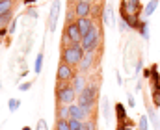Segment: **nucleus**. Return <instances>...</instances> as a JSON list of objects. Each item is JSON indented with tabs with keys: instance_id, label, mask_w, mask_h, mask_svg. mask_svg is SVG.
I'll return each instance as SVG.
<instances>
[{
	"instance_id": "34",
	"label": "nucleus",
	"mask_w": 160,
	"mask_h": 130,
	"mask_svg": "<svg viewBox=\"0 0 160 130\" xmlns=\"http://www.w3.org/2000/svg\"><path fill=\"white\" fill-rule=\"evenodd\" d=\"M6 36H8V28H0V45H2V41H4Z\"/></svg>"
},
{
	"instance_id": "33",
	"label": "nucleus",
	"mask_w": 160,
	"mask_h": 130,
	"mask_svg": "<svg viewBox=\"0 0 160 130\" xmlns=\"http://www.w3.org/2000/svg\"><path fill=\"white\" fill-rule=\"evenodd\" d=\"M151 76H153V71L151 69H143V78L145 80H151Z\"/></svg>"
},
{
	"instance_id": "8",
	"label": "nucleus",
	"mask_w": 160,
	"mask_h": 130,
	"mask_svg": "<svg viewBox=\"0 0 160 130\" xmlns=\"http://www.w3.org/2000/svg\"><path fill=\"white\" fill-rule=\"evenodd\" d=\"M95 52L91 54V52H86L84 54V58H82V61H80L78 65V73H82V75H86V73H89L91 69H93V65H95Z\"/></svg>"
},
{
	"instance_id": "13",
	"label": "nucleus",
	"mask_w": 160,
	"mask_h": 130,
	"mask_svg": "<svg viewBox=\"0 0 160 130\" xmlns=\"http://www.w3.org/2000/svg\"><path fill=\"white\" fill-rule=\"evenodd\" d=\"M71 84H73V87H75V91H77V93H82V91H84V87L88 86V82H86V75L77 73Z\"/></svg>"
},
{
	"instance_id": "18",
	"label": "nucleus",
	"mask_w": 160,
	"mask_h": 130,
	"mask_svg": "<svg viewBox=\"0 0 160 130\" xmlns=\"http://www.w3.org/2000/svg\"><path fill=\"white\" fill-rule=\"evenodd\" d=\"M56 119H69V106L58 104L56 106Z\"/></svg>"
},
{
	"instance_id": "39",
	"label": "nucleus",
	"mask_w": 160,
	"mask_h": 130,
	"mask_svg": "<svg viewBox=\"0 0 160 130\" xmlns=\"http://www.w3.org/2000/svg\"><path fill=\"white\" fill-rule=\"evenodd\" d=\"M0 89H2V82H0Z\"/></svg>"
},
{
	"instance_id": "16",
	"label": "nucleus",
	"mask_w": 160,
	"mask_h": 130,
	"mask_svg": "<svg viewBox=\"0 0 160 130\" xmlns=\"http://www.w3.org/2000/svg\"><path fill=\"white\" fill-rule=\"evenodd\" d=\"M15 9V0H0V17Z\"/></svg>"
},
{
	"instance_id": "5",
	"label": "nucleus",
	"mask_w": 160,
	"mask_h": 130,
	"mask_svg": "<svg viewBox=\"0 0 160 130\" xmlns=\"http://www.w3.org/2000/svg\"><path fill=\"white\" fill-rule=\"evenodd\" d=\"M69 43H82V34H80L78 22L73 21V22H65L63 26V34H62V46Z\"/></svg>"
},
{
	"instance_id": "6",
	"label": "nucleus",
	"mask_w": 160,
	"mask_h": 130,
	"mask_svg": "<svg viewBox=\"0 0 160 130\" xmlns=\"http://www.w3.org/2000/svg\"><path fill=\"white\" fill-rule=\"evenodd\" d=\"M75 75H77V67L60 60V65H58V71H56V82H73Z\"/></svg>"
},
{
	"instance_id": "30",
	"label": "nucleus",
	"mask_w": 160,
	"mask_h": 130,
	"mask_svg": "<svg viewBox=\"0 0 160 130\" xmlns=\"http://www.w3.org/2000/svg\"><path fill=\"white\" fill-rule=\"evenodd\" d=\"M15 30H17V21H11V24L8 26V34H9V36H13V34H15Z\"/></svg>"
},
{
	"instance_id": "28",
	"label": "nucleus",
	"mask_w": 160,
	"mask_h": 130,
	"mask_svg": "<svg viewBox=\"0 0 160 130\" xmlns=\"http://www.w3.org/2000/svg\"><path fill=\"white\" fill-rule=\"evenodd\" d=\"M151 100H153V106L155 108H160V91H153Z\"/></svg>"
},
{
	"instance_id": "12",
	"label": "nucleus",
	"mask_w": 160,
	"mask_h": 130,
	"mask_svg": "<svg viewBox=\"0 0 160 130\" xmlns=\"http://www.w3.org/2000/svg\"><path fill=\"white\" fill-rule=\"evenodd\" d=\"M127 6H128V13H132V15H138V17H142V13H143V4L140 2V0H127Z\"/></svg>"
},
{
	"instance_id": "24",
	"label": "nucleus",
	"mask_w": 160,
	"mask_h": 130,
	"mask_svg": "<svg viewBox=\"0 0 160 130\" xmlns=\"http://www.w3.org/2000/svg\"><path fill=\"white\" fill-rule=\"evenodd\" d=\"M147 128H149V117L142 115L140 121H138V130H147Z\"/></svg>"
},
{
	"instance_id": "4",
	"label": "nucleus",
	"mask_w": 160,
	"mask_h": 130,
	"mask_svg": "<svg viewBox=\"0 0 160 130\" xmlns=\"http://www.w3.org/2000/svg\"><path fill=\"white\" fill-rule=\"evenodd\" d=\"M102 43V26H101V22L99 24H95L93 28H91V32H88L84 37H82V48H84V52H95L99 46Z\"/></svg>"
},
{
	"instance_id": "25",
	"label": "nucleus",
	"mask_w": 160,
	"mask_h": 130,
	"mask_svg": "<svg viewBox=\"0 0 160 130\" xmlns=\"http://www.w3.org/2000/svg\"><path fill=\"white\" fill-rule=\"evenodd\" d=\"M19 106H21V100H19V99H9V100H8V108H9V112H17Z\"/></svg>"
},
{
	"instance_id": "38",
	"label": "nucleus",
	"mask_w": 160,
	"mask_h": 130,
	"mask_svg": "<svg viewBox=\"0 0 160 130\" xmlns=\"http://www.w3.org/2000/svg\"><path fill=\"white\" fill-rule=\"evenodd\" d=\"M21 130H32V128L30 127H24V128H21Z\"/></svg>"
},
{
	"instance_id": "21",
	"label": "nucleus",
	"mask_w": 160,
	"mask_h": 130,
	"mask_svg": "<svg viewBox=\"0 0 160 130\" xmlns=\"http://www.w3.org/2000/svg\"><path fill=\"white\" fill-rule=\"evenodd\" d=\"M41 69H43V50H39V54H38V58H36V63H34V73H38V75H39Z\"/></svg>"
},
{
	"instance_id": "26",
	"label": "nucleus",
	"mask_w": 160,
	"mask_h": 130,
	"mask_svg": "<svg viewBox=\"0 0 160 130\" xmlns=\"http://www.w3.org/2000/svg\"><path fill=\"white\" fill-rule=\"evenodd\" d=\"M82 130H97L95 121H93V119H88V121H84V123H82Z\"/></svg>"
},
{
	"instance_id": "10",
	"label": "nucleus",
	"mask_w": 160,
	"mask_h": 130,
	"mask_svg": "<svg viewBox=\"0 0 160 130\" xmlns=\"http://www.w3.org/2000/svg\"><path fill=\"white\" fill-rule=\"evenodd\" d=\"M58 15H60V0H54V4H52V7H50V15H48V30H50V32L56 30Z\"/></svg>"
},
{
	"instance_id": "35",
	"label": "nucleus",
	"mask_w": 160,
	"mask_h": 130,
	"mask_svg": "<svg viewBox=\"0 0 160 130\" xmlns=\"http://www.w3.org/2000/svg\"><path fill=\"white\" fill-rule=\"evenodd\" d=\"M127 99H128V106H130V108H134V104H136V102H134V97L128 93V95H127Z\"/></svg>"
},
{
	"instance_id": "11",
	"label": "nucleus",
	"mask_w": 160,
	"mask_h": 130,
	"mask_svg": "<svg viewBox=\"0 0 160 130\" xmlns=\"http://www.w3.org/2000/svg\"><path fill=\"white\" fill-rule=\"evenodd\" d=\"M77 22H78V28H80L82 37H84L88 32H91V28L95 26V21H93L91 17H82V19H77Z\"/></svg>"
},
{
	"instance_id": "2",
	"label": "nucleus",
	"mask_w": 160,
	"mask_h": 130,
	"mask_svg": "<svg viewBox=\"0 0 160 130\" xmlns=\"http://www.w3.org/2000/svg\"><path fill=\"white\" fill-rule=\"evenodd\" d=\"M84 54H86V52H84V48H82L80 43H69V45H65V46H62L60 60L78 69L80 61H82V58H84Z\"/></svg>"
},
{
	"instance_id": "20",
	"label": "nucleus",
	"mask_w": 160,
	"mask_h": 130,
	"mask_svg": "<svg viewBox=\"0 0 160 130\" xmlns=\"http://www.w3.org/2000/svg\"><path fill=\"white\" fill-rule=\"evenodd\" d=\"M11 21H13V11L2 15V17H0V28H8V26L11 24Z\"/></svg>"
},
{
	"instance_id": "22",
	"label": "nucleus",
	"mask_w": 160,
	"mask_h": 130,
	"mask_svg": "<svg viewBox=\"0 0 160 130\" xmlns=\"http://www.w3.org/2000/svg\"><path fill=\"white\" fill-rule=\"evenodd\" d=\"M102 117L106 121H110V102H108V99H102Z\"/></svg>"
},
{
	"instance_id": "3",
	"label": "nucleus",
	"mask_w": 160,
	"mask_h": 130,
	"mask_svg": "<svg viewBox=\"0 0 160 130\" xmlns=\"http://www.w3.org/2000/svg\"><path fill=\"white\" fill-rule=\"evenodd\" d=\"M77 97L78 93L75 91L71 82H56V104L71 106L77 102Z\"/></svg>"
},
{
	"instance_id": "19",
	"label": "nucleus",
	"mask_w": 160,
	"mask_h": 130,
	"mask_svg": "<svg viewBox=\"0 0 160 130\" xmlns=\"http://www.w3.org/2000/svg\"><path fill=\"white\" fill-rule=\"evenodd\" d=\"M138 32H140V36H142L145 41H149V21H142Z\"/></svg>"
},
{
	"instance_id": "37",
	"label": "nucleus",
	"mask_w": 160,
	"mask_h": 130,
	"mask_svg": "<svg viewBox=\"0 0 160 130\" xmlns=\"http://www.w3.org/2000/svg\"><path fill=\"white\" fill-rule=\"evenodd\" d=\"M34 2H38V0H24V4H34Z\"/></svg>"
},
{
	"instance_id": "14",
	"label": "nucleus",
	"mask_w": 160,
	"mask_h": 130,
	"mask_svg": "<svg viewBox=\"0 0 160 130\" xmlns=\"http://www.w3.org/2000/svg\"><path fill=\"white\" fill-rule=\"evenodd\" d=\"M116 117H118V127L119 125H123L128 117H127V110H125V106L121 104V102H118L116 104Z\"/></svg>"
},
{
	"instance_id": "7",
	"label": "nucleus",
	"mask_w": 160,
	"mask_h": 130,
	"mask_svg": "<svg viewBox=\"0 0 160 130\" xmlns=\"http://www.w3.org/2000/svg\"><path fill=\"white\" fill-rule=\"evenodd\" d=\"M91 117V112H88V110H84L82 106H78L77 102L75 104H71L69 106V119H78V121H88Z\"/></svg>"
},
{
	"instance_id": "15",
	"label": "nucleus",
	"mask_w": 160,
	"mask_h": 130,
	"mask_svg": "<svg viewBox=\"0 0 160 130\" xmlns=\"http://www.w3.org/2000/svg\"><path fill=\"white\" fill-rule=\"evenodd\" d=\"M102 21H104V24H106V26H112V24H114V7H112L110 4L104 7V13H102Z\"/></svg>"
},
{
	"instance_id": "29",
	"label": "nucleus",
	"mask_w": 160,
	"mask_h": 130,
	"mask_svg": "<svg viewBox=\"0 0 160 130\" xmlns=\"http://www.w3.org/2000/svg\"><path fill=\"white\" fill-rule=\"evenodd\" d=\"M26 15H28V17H32V19H38V17H39V13H38L34 7H28V9H26Z\"/></svg>"
},
{
	"instance_id": "36",
	"label": "nucleus",
	"mask_w": 160,
	"mask_h": 130,
	"mask_svg": "<svg viewBox=\"0 0 160 130\" xmlns=\"http://www.w3.org/2000/svg\"><path fill=\"white\" fill-rule=\"evenodd\" d=\"M118 130H134V127H118Z\"/></svg>"
},
{
	"instance_id": "9",
	"label": "nucleus",
	"mask_w": 160,
	"mask_h": 130,
	"mask_svg": "<svg viewBox=\"0 0 160 130\" xmlns=\"http://www.w3.org/2000/svg\"><path fill=\"white\" fill-rule=\"evenodd\" d=\"M91 7H93V4H91V2H77V4L73 6L77 19H82V17H91Z\"/></svg>"
},
{
	"instance_id": "31",
	"label": "nucleus",
	"mask_w": 160,
	"mask_h": 130,
	"mask_svg": "<svg viewBox=\"0 0 160 130\" xmlns=\"http://www.w3.org/2000/svg\"><path fill=\"white\" fill-rule=\"evenodd\" d=\"M32 86H34V82H22V84H19V89L21 91H28Z\"/></svg>"
},
{
	"instance_id": "23",
	"label": "nucleus",
	"mask_w": 160,
	"mask_h": 130,
	"mask_svg": "<svg viewBox=\"0 0 160 130\" xmlns=\"http://www.w3.org/2000/svg\"><path fill=\"white\" fill-rule=\"evenodd\" d=\"M54 130H71L69 128V119H56V128Z\"/></svg>"
},
{
	"instance_id": "32",
	"label": "nucleus",
	"mask_w": 160,
	"mask_h": 130,
	"mask_svg": "<svg viewBox=\"0 0 160 130\" xmlns=\"http://www.w3.org/2000/svg\"><path fill=\"white\" fill-rule=\"evenodd\" d=\"M36 130H48V127H47V121H45V119H39L38 128H36Z\"/></svg>"
},
{
	"instance_id": "1",
	"label": "nucleus",
	"mask_w": 160,
	"mask_h": 130,
	"mask_svg": "<svg viewBox=\"0 0 160 130\" xmlns=\"http://www.w3.org/2000/svg\"><path fill=\"white\" fill-rule=\"evenodd\" d=\"M99 86H101V82H99V84H97V82L88 84V86L84 87V91L78 93V97H77V104L82 106L84 110H88V112H93V108H95V104H97Z\"/></svg>"
},
{
	"instance_id": "27",
	"label": "nucleus",
	"mask_w": 160,
	"mask_h": 130,
	"mask_svg": "<svg viewBox=\"0 0 160 130\" xmlns=\"http://www.w3.org/2000/svg\"><path fill=\"white\" fill-rule=\"evenodd\" d=\"M69 128L71 130H82V121H78V119H69Z\"/></svg>"
},
{
	"instance_id": "17",
	"label": "nucleus",
	"mask_w": 160,
	"mask_h": 130,
	"mask_svg": "<svg viewBox=\"0 0 160 130\" xmlns=\"http://www.w3.org/2000/svg\"><path fill=\"white\" fill-rule=\"evenodd\" d=\"M158 2H160V0H149V2L145 4V7H143V13H142V15H143L145 19H149V17L155 13V9H157Z\"/></svg>"
}]
</instances>
